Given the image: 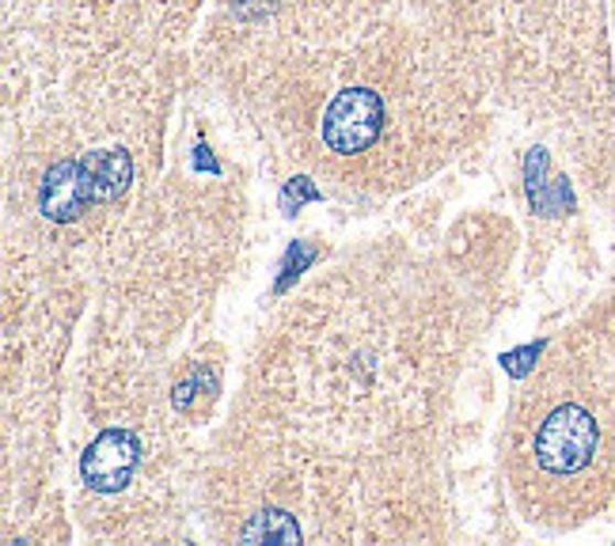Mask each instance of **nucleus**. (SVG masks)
I'll return each mask as SVG.
<instances>
[{
	"label": "nucleus",
	"instance_id": "f257e3e1",
	"mask_svg": "<svg viewBox=\"0 0 615 546\" xmlns=\"http://www.w3.org/2000/svg\"><path fill=\"white\" fill-rule=\"evenodd\" d=\"M596 451V422L585 406L562 403L543 417L536 433V463L551 474H574Z\"/></svg>",
	"mask_w": 615,
	"mask_h": 546
},
{
	"label": "nucleus",
	"instance_id": "f03ea898",
	"mask_svg": "<svg viewBox=\"0 0 615 546\" xmlns=\"http://www.w3.org/2000/svg\"><path fill=\"white\" fill-rule=\"evenodd\" d=\"M384 130V99L369 88H346L323 114V144L342 156L365 152Z\"/></svg>",
	"mask_w": 615,
	"mask_h": 546
},
{
	"label": "nucleus",
	"instance_id": "7ed1b4c3",
	"mask_svg": "<svg viewBox=\"0 0 615 546\" xmlns=\"http://www.w3.org/2000/svg\"><path fill=\"white\" fill-rule=\"evenodd\" d=\"M137 463H141V440L130 429H107L88 444L80 459V474L91 490L118 493L122 485H130Z\"/></svg>",
	"mask_w": 615,
	"mask_h": 546
},
{
	"label": "nucleus",
	"instance_id": "20e7f679",
	"mask_svg": "<svg viewBox=\"0 0 615 546\" xmlns=\"http://www.w3.org/2000/svg\"><path fill=\"white\" fill-rule=\"evenodd\" d=\"M91 201H96V194H91V175L84 167V160H62L42 178L39 205L46 212V220H54V225L76 220Z\"/></svg>",
	"mask_w": 615,
	"mask_h": 546
},
{
	"label": "nucleus",
	"instance_id": "39448f33",
	"mask_svg": "<svg viewBox=\"0 0 615 546\" xmlns=\"http://www.w3.org/2000/svg\"><path fill=\"white\" fill-rule=\"evenodd\" d=\"M84 167H88V175H91V194H96V201H115L133 178V160L126 149L88 152V156H84Z\"/></svg>",
	"mask_w": 615,
	"mask_h": 546
},
{
	"label": "nucleus",
	"instance_id": "423d86ee",
	"mask_svg": "<svg viewBox=\"0 0 615 546\" xmlns=\"http://www.w3.org/2000/svg\"><path fill=\"white\" fill-rule=\"evenodd\" d=\"M301 527L289 512H259L251 524L244 527V543H296Z\"/></svg>",
	"mask_w": 615,
	"mask_h": 546
}]
</instances>
